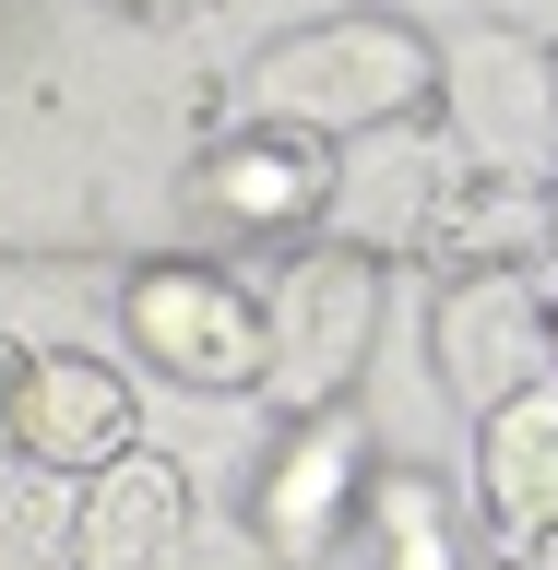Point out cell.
Instances as JSON below:
<instances>
[{"label": "cell", "mask_w": 558, "mask_h": 570, "mask_svg": "<svg viewBox=\"0 0 558 570\" xmlns=\"http://www.w3.org/2000/svg\"><path fill=\"white\" fill-rule=\"evenodd\" d=\"M249 119H297V131H404L428 96H440V48L392 12H333V24H297L249 60Z\"/></svg>", "instance_id": "1"}, {"label": "cell", "mask_w": 558, "mask_h": 570, "mask_svg": "<svg viewBox=\"0 0 558 570\" xmlns=\"http://www.w3.org/2000/svg\"><path fill=\"white\" fill-rule=\"evenodd\" d=\"M369 333H381V249H356V238L285 249L274 297H262V392L285 416L345 404L356 368H369Z\"/></svg>", "instance_id": "2"}, {"label": "cell", "mask_w": 558, "mask_h": 570, "mask_svg": "<svg viewBox=\"0 0 558 570\" xmlns=\"http://www.w3.org/2000/svg\"><path fill=\"white\" fill-rule=\"evenodd\" d=\"M190 203H203V226H226V238H249V249H310L321 226H333V203H345V155H333V131L249 119V131L203 142Z\"/></svg>", "instance_id": "3"}, {"label": "cell", "mask_w": 558, "mask_h": 570, "mask_svg": "<svg viewBox=\"0 0 558 570\" xmlns=\"http://www.w3.org/2000/svg\"><path fill=\"white\" fill-rule=\"evenodd\" d=\"M119 321H131V345L190 392H249L262 381V297L226 285L214 262H143L119 285Z\"/></svg>", "instance_id": "4"}, {"label": "cell", "mask_w": 558, "mask_h": 570, "mask_svg": "<svg viewBox=\"0 0 558 570\" xmlns=\"http://www.w3.org/2000/svg\"><path fill=\"white\" fill-rule=\"evenodd\" d=\"M369 428H356V404H321V416L285 428V452L262 463V488H249V534L274 547L285 570H321L333 547L356 534V511H369Z\"/></svg>", "instance_id": "5"}, {"label": "cell", "mask_w": 558, "mask_h": 570, "mask_svg": "<svg viewBox=\"0 0 558 570\" xmlns=\"http://www.w3.org/2000/svg\"><path fill=\"white\" fill-rule=\"evenodd\" d=\"M558 356H547V297L523 274H452L440 285V381L488 416L511 392H535Z\"/></svg>", "instance_id": "6"}, {"label": "cell", "mask_w": 558, "mask_h": 570, "mask_svg": "<svg viewBox=\"0 0 558 570\" xmlns=\"http://www.w3.org/2000/svg\"><path fill=\"white\" fill-rule=\"evenodd\" d=\"M119 452H143V416H131V381L84 345H36L25 368V463L36 475H107Z\"/></svg>", "instance_id": "7"}, {"label": "cell", "mask_w": 558, "mask_h": 570, "mask_svg": "<svg viewBox=\"0 0 558 570\" xmlns=\"http://www.w3.org/2000/svg\"><path fill=\"white\" fill-rule=\"evenodd\" d=\"M190 559V475L167 452H119L71 499V570H178Z\"/></svg>", "instance_id": "8"}, {"label": "cell", "mask_w": 558, "mask_h": 570, "mask_svg": "<svg viewBox=\"0 0 558 570\" xmlns=\"http://www.w3.org/2000/svg\"><path fill=\"white\" fill-rule=\"evenodd\" d=\"M547 238H558V190H535L523 167H476V178H440V203L417 226V262L440 285L452 274H523Z\"/></svg>", "instance_id": "9"}, {"label": "cell", "mask_w": 558, "mask_h": 570, "mask_svg": "<svg viewBox=\"0 0 558 570\" xmlns=\"http://www.w3.org/2000/svg\"><path fill=\"white\" fill-rule=\"evenodd\" d=\"M476 511L511 547L558 534V381H535V392L476 416Z\"/></svg>", "instance_id": "10"}, {"label": "cell", "mask_w": 558, "mask_h": 570, "mask_svg": "<svg viewBox=\"0 0 558 570\" xmlns=\"http://www.w3.org/2000/svg\"><path fill=\"white\" fill-rule=\"evenodd\" d=\"M369 547H381V570H476L452 488H428V475H369Z\"/></svg>", "instance_id": "11"}, {"label": "cell", "mask_w": 558, "mask_h": 570, "mask_svg": "<svg viewBox=\"0 0 558 570\" xmlns=\"http://www.w3.org/2000/svg\"><path fill=\"white\" fill-rule=\"evenodd\" d=\"M0 570H71V488H0Z\"/></svg>", "instance_id": "12"}, {"label": "cell", "mask_w": 558, "mask_h": 570, "mask_svg": "<svg viewBox=\"0 0 558 570\" xmlns=\"http://www.w3.org/2000/svg\"><path fill=\"white\" fill-rule=\"evenodd\" d=\"M25 368H36V345H12V333H0V488H12V475H36V463H25Z\"/></svg>", "instance_id": "13"}, {"label": "cell", "mask_w": 558, "mask_h": 570, "mask_svg": "<svg viewBox=\"0 0 558 570\" xmlns=\"http://www.w3.org/2000/svg\"><path fill=\"white\" fill-rule=\"evenodd\" d=\"M178 570H285V559L262 547V534H214V547H190Z\"/></svg>", "instance_id": "14"}, {"label": "cell", "mask_w": 558, "mask_h": 570, "mask_svg": "<svg viewBox=\"0 0 558 570\" xmlns=\"http://www.w3.org/2000/svg\"><path fill=\"white\" fill-rule=\"evenodd\" d=\"M119 12H143V24H167V12H190V0H119Z\"/></svg>", "instance_id": "15"}, {"label": "cell", "mask_w": 558, "mask_h": 570, "mask_svg": "<svg viewBox=\"0 0 558 570\" xmlns=\"http://www.w3.org/2000/svg\"><path fill=\"white\" fill-rule=\"evenodd\" d=\"M523 559H535V570H558V534H535V547H523Z\"/></svg>", "instance_id": "16"}, {"label": "cell", "mask_w": 558, "mask_h": 570, "mask_svg": "<svg viewBox=\"0 0 558 570\" xmlns=\"http://www.w3.org/2000/svg\"><path fill=\"white\" fill-rule=\"evenodd\" d=\"M547 356H558V297H547Z\"/></svg>", "instance_id": "17"}]
</instances>
